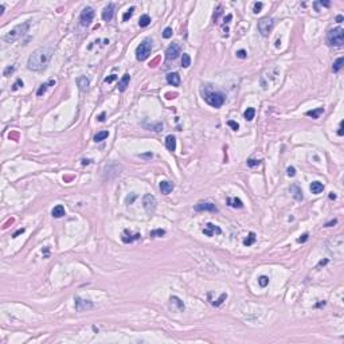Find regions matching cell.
<instances>
[{
    "label": "cell",
    "mask_w": 344,
    "mask_h": 344,
    "mask_svg": "<svg viewBox=\"0 0 344 344\" xmlns=\"http://www.w3.org/2000/svg\"><path fill=\"white\" fill-rule=\"evenodd\" d=\"M51 85H55V79H50L49 82H46V83H42V85L39 86V89H38V92H36V96H39V97H42L43 94L46 93V90L49 89L50 86Z\"/></svg>",
    "instance_id": "obj_19"
},
{
    "label": "cell",
    "mask_w": 344,
    "mask_h": 344,
    "mask_svg": "<svg viewBox=\"0 0 344 344\" xmlns=\"http://www.w3.org/2000/svg\"><path fill=\"white\" fill-rule=\"evenodd\" d=\"M261 164V160H255V159H249L248 160V165L249 167H257V165Z\"/></svg>",
    "instance_id": "obj_40"
},
{
    "label": "cell",
    "mask_w": 344,
    "mask_h": 344,
    "mask_svg": "<svg viewBox=\"0 0 344 344\" xmlns=\"http://www.w3.org/2000/svg\"><path fill=\"white\" fill-rule=\"evenodd\" d=\"M343 20H344L343 15H337V16H336V22H337V23H342Z\"/></svg>",
    "instance_id": "obj_51"
},
{
    "label": "cell",
    "mask_w": 344,
    "mask_h": 344,
    "mask_svg": "<svg viewBox=\"0 0 344 344\" xmlns=\"http://www.w3.org/2000/svg\"><path fill=\"white\" fill-rule=\"evenodd\" d=\"M24 231H26V229H23V227H22V229H19V230H18V231H15V233H14V234H12V238H16V237H18V235H19V234H23V233H24Z\"/></svg>",
    "instance_id": "obj_48"
},
{
    "label": "cell",
    "mask_w": 344,
    "mask_h": 344,
    "mask_svg": "<svg viewBox=\"0 0 344 344\" xmlns=\"http://www.w3.org/2000/svg\"><path fill=\"white\" fill-rule=\"evenodd\" d=\"M156 204H157V202H156V198L152 195V194H147V195H144L143 206H144V208H145V211L148 212V214H153V212H155Z\"/></svg>",
    "instance_id": "obj_8"
},
{
    "label": "cell",
    "mask_w": 344,
    "mask_h": 344,
    "mask_svg": "<svg viewBox=\"0 0 344 344\" xmlns=\"http://www.w3.org/2000/svg\"><path fill=\"white\" fill-rule=\"evenodd\" d=\"M280 43H281L280 40H277V42H276V47H280Z\"/></svg>",
    "instance_id": "obj_60"
},
{
    "label": "cell",
    "mask_w": 344,
    "mask_h": 344,
    "mask_svg": "<svg viewBox=\"0 0 344 344\" xmlns=\"http://www.w3.org/2000/svg\"><path fill=\"white\" fill-rule=\"evenodd\" d=\"M274 27V18H264L258 22V31L262 36H269V34L271 32Z\"/></svg>",
    "instance_id": "obj_6"
},
{
    "label": "cell",
    "mask_w": 344,
    "mask_h": 344,
    "mask_svg": "<svg viewBox=\"0 0 344 344\" xmlns=\"http://www.w3.org/2000/svg\"><path fill=\"white\" fill-rule=\"evenodd\" d=\"M176 94H171V93H167V98H175Z\"/></svg>",
    "instance_id": "obj_56"
},
{
    "label": "cell",
    "mask_w": 344,
    "mask_h": 344,
    "mask_svg": "<svg viewBox=\"0 0 344 344\" xmlns=\"http://www.w3.org/2000/svg\"><path fill=\"white\" fill-rule=\"evenodd\" d=\"M51 215L54 218H62L65 215V207L62 204H58V206H55L54 208L51 210Z\"/></svg>",
    "instance_id": "obj_22"
},
{
    "label": "cell",
    "mask_w": 344,
    "mask_h": 344,
    "mask_svg": "<svg viewBox=\"0 0 344 344\" xmlns=\"http://www.w3.org/2000/svg\"><path fill=\"white\" fill-rule=\"evenodd\" d=\"M321 113H324V108H317V109H313V110H308L305 114L308 116V117H312L316 120V118L320 117Z\"/></svg>",
    "instance_id": "obj_24"
},
{
    "label": "cell",
    "mask_w": 344,
    "mask_h": 344,
    "mask_svg": "<svg viewBox=\"0 0 344 344\" xmlns=\"http://www.w3.org/2000/svg\"><path fill=\"white\" fill-rule=\"evenodd\" d=\"M29 27H30L29 22H24V23H22V24H18L16 27H14V29L10 30L7 34H5L3 39H4L7 43H14L15 40H18L19 38H22V36L27 32Z\"/></svg>",
    "instance_id": "obj_3"
},
{
    "label": "cell",
    "mask_w": 344,
    "mask_h": 344,
    "mask_svg": "<svg viewBox=\"0 0 344 344\" xmlns=\"http://www.w3.org/2000/svg\"><path fill=\"white\" fill-rule=\"evenodd\" d=\"M116 79H117V76H116V74H112V76H109V77L105 78L104 82L105 83H110V82H113V81H116Z\"/></svg>",
    "instance_id": "obj_42"
},
{
    "label": "cell",
    "mask_w": 344,
    "mask_h": 344,
    "mask_svg": "<svg viewBox=\"0 0 344 344\" xmlns=\"http://www.w3.org/2000/svg\"><path fill=\"white\" fill-rule=\"evenodd\" d=\"M327 262H328V259H324V261H321V262H320V264H319V265H325V264H327Z\"/></svg>",
    "instance_id": "obj_59"
},
{
    "label": "cell",
    "mask_w": 344,
    "mask_h": 344,
    "mask_svg": "<svg viewBox=\"0 0 344 344\" xmlns=\"http://www.w3.org/2000/svg\"><path fill=\"white\" fill-rule=\"evenodd\" d=\"M202 94H203V99L210 106H212V108H221L224 104V99H226V97H224V94L222 92L208 90L207 86H206V90L202 89Z\"/></svg>",
    "instance_id": "obj_2"
},
{
    "label": "cell",
    "mask_w": 344,
    "mask_h": 344,
    "mask_svg": "<svg viewBox=\"0 0 344 344\" xmlns=\"http://www.w3.org/2000/svg\"><path fill=\"white\" fill-rule=\"evenodd\" d=\"M151 24V18H149V15H141L139 19V26L140 27H147Z\"/></svg>",
    "instance_id": "obj_25"
},
{
    "label": "cell",
    "mask_w": 344,
    "mask_h": 344,
    "mask_svg": "<svg viewBox=\"0 0 344 344\" xmlns=\"http://www.w3.org/2000/svg\"><path fill=\"white\" fill-rule=\"evenodd\" d=\"M231 19H233V15H230V14H229L226 18H224V23H229V22H230Z\"/></svg>",
    "instance_id": "obj_52"
},
{
    "label": "cell",
    "mask_w": 344,
    "mask_h": 344,
    "mask_svg": "<svg viewBox=\"0 0 344 344\" xmlns=\"http://www.w3.org/2000/svg\"><path fill=\"white\" fill-rule=\"evenodd\" d=\"M290 192L293 194V196H295L296 201L301 202L302 199H304V196H302V191H301V188H300V187L297 186V184H292V186H290Z\"/></svg>",
    "instance_id": "obj_17"
},
{
    "label": "cell",
    "mask_w": 344,
    "mask_h": 344,
    "mask_svg": "<svg viewBox=\"0 0 344 344\" xmlns=\"http://www.w3.org/2000/svg\"><path fill=\"white\" fill-rule=\"evenodd\" d=\"M227 204L233 208H242L243 207V203L239 198H229L227 199Z\"/></svg>",
    "instance_id": "obj_23"
},
{
    "label": "cell",
    "mask_w": 344,
    "mask_h": 344,
    "mask_svg": "<svg viewBox=\"0 0 344 344\" xmlns=\"http://www.w3.org/2000/svg\"><path fill=\"white\" fill-rule=\"evenodd\" d=\"M337 134H339V136H343V123H340V125H339V130H337Z\"/></svg>",
    "instance_id": "obj_50"
},
{
    "label": "cell",
    "mask_w": 344,
    "mask_h": 344,
    "mask_svg": "<svg viewBox=\"0 0 344 344\" xmlns=\"http://www.w3.org/2000/svg\"><path fill=\"white\" fill-rule=\"evenodd\" d=\"M52 52H54V47L52 46H43V47L36 49L30 55L29 61H27L29 70L36 71V73H40V71L46 70L49 66L50 59L52 57Z\"/></svg>",
    "instance_id": "obj_1"
},
{
    "label": "cell",
    "mask_w": 344,
    "mask_h": 344,
    "mask_svg": "<svg viewBox=\"0 0 344 344\" xmlns=\"http://www.w3.org/2000/svg\"><path fill=\"white\" fill-rule=\"evenodd\" d=\"M160 191L161 194H164V195H168L172 190H174V184H172L171 182H160Z\"/></svg>",
    "instance_id": "obj_20"
},
{
    "label": "cell",
    "mask_w": 344,
    "mask_h": 344,
    "mask_svg": "<svg viewBox=\"0 0 344 344\" xmlns=\"http://www.w3.org/2000/svg\"><path fill=\"white\" fill-rule=\"evenodd\" d=\"M309 188H311L312 194H320L324 191V184L321 182H312Z\"/></svg>",
    "instance_id": "obj_21"
},
{
    "label": "cell",
    "mask_w": 344,
    "mask_h": 344,
    "mask_svg": "<svg viewBox=\"0 0 344 344\" xmlns=\"http://www.w3.org/2000/svg\"><path fill=\"white\" fill-rule=\"evenodd\" d=\"M140 156H141V157H152L153 155L152 153H144V155H140Z\"/></svg>",
    "instance_id": "obj_54"
},
{
    "label": "cell",
    "mask_w": 344,
    "mask_h": 344,
    "mask_svg": "<svg viewBox=\"0 0 344 344\" xmlns=\"http://www.w3.org/2000/svg\"><path fill=\"white\" fill-rule=\"evenodd\" d=\"M227 125H229V126H230L233 130H238V129H239V124H238V123H235L234 120L227 121Z\"/></svg>",
    "instance_id": "obj_39"
},
{
    "label": "cell",
    "mask_w": 344,
    "mask_h": 344,
    "mask_svg": "<svg viewBox=\"0 0 344 344\" xmlns=\"http://www.w3.org/2000/svg\"><path fill=\"white\" fill-rule=\"evenodd\" d=\"M129 82H130V76L129 74H124L123 78L120 79V82H118V90L120 92H125L126 87L129 86Z\"/></svg>",
    "instance_id": "obj_16"
},
{
    "label": "cell",
    "mask_w": 344,
    "mask_h": 344,
    "mask_svg": "<svg viewBox=\"0 0 344 344\" xmlns=\"http://www.w3.org/2000/svg\"><path fill=\"white\" fill-rule=\"evenodd\" d=\"M4 12V4H0V15H3Z\"/></svg>",
    "instance_id": "obj_55"
},
{
    "label": "cell",
    "mask_w": 344,
    "mask_h": 344,
    "mask_svg": "<svg viewBox=\"0 0 344 344\" xmlns=\"http://www.w3.org/2000/svg\"><path fill=\"white\" fill-rule=\"evenodd\" d=\"M108 136H109V132H108V130H102V132H98V133H97L93 140H94L96 143H101L102 140H105Z\"/></svg>",
    "instance_id": "obj_27"
},
{
    "label": "cell",
    "mask_w": 344,
    "mask_h": 344,
    "mask_svg": "<svg viewBox=\"0 0 344 344\" xmlns=\"http://www.w3.org/2000/svg\"><path fill=\"white\" fill-rule=\"evenodd\" d=\"M165 147H167V149L171 152H174L175 149H176V139H175L172 134L165 137Z\"/></svg>",
    "instance_id": "obj_18"
},
{
    "label": "cell",
    "mask_w": 344,
    "mask_h": 344,
    "mask_svg": "<svg viewBox=\"0 0 344 344\" xmlns=\"http://www.w3.org/2000/svg\"><path fill=\"white\" fill-rule=\"evenodd\" d=\"M133 12H134V7H130L126 12H124V15H123V22H128V20H129L130 18H132Z\"/></svg>",
    "instance_id": "obj_34"
},
{
    "label": "cell",
    "mask_w": 344,
    "mask_h": 344,
    "mask_svg": "<svg viewBox=\"0 0 344 344\" xmlns=\"http://www.w3.org/2000/svg\"><path fill=\"white\" fill-rule=\"evenodd\" d=\"M237 57L241 58V59H245L248 57V52H246V50H238V51H237Z\"/></svg>",
    "instance_id": "obj_41"
},
{
    "label": "cell",
    "mask_w": 344,
    "mask_h": 344,
    "mask_svg": "<svg viewBox=\"0 0 344 344\" xmlns=\"http://www.w3.org/2000/svg\"><path fill=\"white\" fill-rule=\"evenodd\" d=\"M286 172H288V176H295V175H296L295 167H289V168L286 170Z\"/></svg>",
    "instance_id": "obj_46"
},
{
    "label": "cell",
    "mask_w": 344,
    "mask_h": 344,
    "mask_svg": "<svg viewBox=\"0 0 344 344\" xmlns=\"http://www.w3.org/2000/svg\"><path fill=\"white\" fill-rule=\"evenodd\" d=\"M317 5H323V7H329L331 3H329V2H316V3H315V7H317Z\"/></svg>",
    "instance_id": "obj_45"
},
{
    "label": "cell",
    "mask_w": 344,
    "mask_h": 344,
    "mask_svg": "<svg viewBox=\"0 0 344 344\" xmlns=\"http://www.w3.org/2000/svg\"><path fill=\"white\" fill-rule=\"evenodd\" d=\"M327 43L328 46H333V47H342L344 43V30L342 27H336V29L331 30L327 35Z\"/></svg>",
    "instance_id": "obj_4"
},
{
    "label": "cell",
    "mask_w": 344,
    "mask_h": 344,
    "mask_svg": "<svg viewBox=\"0 0 344 344\" xmlns=\"http://www.w3.org/2000/svg\"><path fill=\"white\" fill-rule=\"evenodd\" d=\"M171 301L174 302V304H176V305H177V308H179V311H184V308H186V306H184L183 301H182V300L179 298V297H176V296H172V297H171Z\"/></svg>",
    "instance_id": "obj_30"
},
{
    "label": "cell",
    "mask_w": 344,
    "mask_h": 344,
    "mask_svg": "<svg viewBox=\"0 0 344 344\" xmlns=\"http://www.w3.org/2000/svg\"><path fill=\"white\" fill-rule=\"evenodd\" d=\"M93 18H94V10L92 7H85L82 11H81L79 15V23L82 27H87L92 24Z\"/></svg>",
    "instance_id": "obj_7"
},
{
    "label": "cell",
    "mask_w": 344,
    "mask_h": 344,
    "mask_svg": "<svg viewBox=\"0 0 344 344\" xmlns=\"http://www.w3.org/2000/svg\"><path fill=\"white\" fill-rule=\"evenodd\" d=\"M262 7H264V4H262L261 2H255L254 3V8H253V12H254V14H259L261 10H262Z\"/></svg>",
    "instance_id": "obj_38"
},
{
    "label": "cell",
    "mask_w": 344,
    "mask_h": 344,
    "mask_svg": "<svg viewBox=\"0 0 344 344\" xmlns=\"http://www.w3.org/2000/svg\"><path fill=\"white\" fill-rule=\"evenodd\" d=\"M172 34H174L172 29H171V27H167V29H164V31H163V38H165V39L171 38Z\"/></svg>",
    "instance_id": "obj_37"
},
{
    "label": "cell",
    "mask_w": 344,
    "mask_h": 344,
    "mask_svg": "<svg viewBox=\"0 0 344 344\" xmlns=\"http://www.w3.org/2000/svg\"><path fill=\"white\" fill-rule=\"evenodd\" d=\"M77 85H78V87H79L81 92H86V90L89 89L90 81H89V78H87L86 76H81V77L77 78Z\"/></svg>",
    "instance_id": "obj_14"
},
{
    "label": "cell",
    "mask_w": 344,
    "mask_h": 344,
    "mask_svg": "<svg viewBox=\"0 0 344 344\" xmlns=\"http://www.w3.org/2000/svg\"><path fill=\"white\" fill-rule=\"evenodd\" d=\"M343 63H344V58H343V57L337 58L336 61H335L333 66H332V70L335 71V73H337V71H340V69L343 67Z\"/></svg>",
    "instance_id": "obj_28"
},
{
    "label": "cell",
    "mask_w": 344,
    "mask_h": 344,
    "mask_svg": "<svg viewBox=\"0 0 344 344\" xmlns=\"http://www.w3.org/2000/svg\"><path fill=\"white\" fill-rule=\"evenodd\" d=\"M226 298H227V295H226V293H222L219 298H218L217 301H212L211 304H212V305H215V306H219V305H221L222 302H223V301H224V300H226Z\"/></svg>",
    "instance_id": "obj_36"
},
{
    "label": "cell",
    "mask_w": 344,
    "mask_h": 344,
    "mask_svg": "<svg viewBox=\"0 0 344 344\" xmlns=\"http://www.w3.org/2000/svg\"><path fill=\"white\" fill-rule=\"evenodd\" d=\"M22 86H23V81H22V79H18L16 82L14 83V87H12V90H18V89H19V87H22Z\"/></svg>",
    "instance_id": "obj_43"
},
{
    "label": "cell",
    "mask_w": 344,
    "mask_h": 344,
    "mask_svg": "<svg viewBox=\"0 0 344 344\" xmlns=\"http://www.w3.org/2000/svg\"><path fill=\"white\" fill-rule=\"evenodd\" d=\"M164 234H165V230L156 229V230H152L151 233H149V237H152V238H157V237H163Z\"/></svg>",
    "instance_id": "obj_33"
},
{
    "label": "cell",
    "mask_w": 344,
    "mask_h": 344,
    "mask_svg": "<svg viewBox=\"0 0 344 344\" xmlns=\"http://www.w3.org/2000/svg\"><path fill=\"white\" fill-rule=\"evenodd\" d=\"M14 70H15V67H14V66H8V67L4 70V76H5V77H8V74L12 73Z\"/></svg>",
    "instance_id": "obj_47"
},
{
    "label": "cell",
    "mask_w": 344,
    "mask_h": 344,
    "mask_svg": "<svg viewBox=\"0 0 344 344\" xmlns=\"http://www.w3.org/2000/svg\"><path fill=\"white\" fill-rule=\"evenodd\" d=\"M89 163H90V160H86V159H83V160H82V164H83V165L89 164Z\"/></svg>",
    "instance_id": "obj_57"
},
{
    "label": "cell",
    "mask_w": 344,
    "mask_h": 344,
    "mask_svg": "<svg viewBox=\"0 0 344 344\" xmlns=\"http://www.w3.org/2000/svg\"><path fill=\"white\" fill-rule=\"evenodd\" d=\"M140 237H141L140 234H134V235H129V237H126V235L124 234V235L121 237V239H123V242H124V243H132L133 241L140 239Z\"/></svg>",
    "instance_id": "obj_29"
},
{
    "label": "cell",
    "mask_w": 344,
    "mask_h": 344,
    "mask_svg": "<svg viewBox=\"0 0 344 344\" xmlns=\"http://www.w3.org/2000/svg\"><path fill=\"white\" fill-rule=\"evenodd\" d=\"M336 223H337V219H333V221L328 222V223H325V227H332V226H335Z\"/></svg>",
    "instance_id": "obj_49"
},
{
    "label": "cell",
    "mask_w": 344,
    "mask_h": 344,
    "mask_svg": "<svg viewBox=\"0 0 344 344\" xmlns=\"http://www.w3.org/2000/svg\"><path fill=\"white\" fill-rule=\"evenodd\" d=\"M194 210L199 211V212H202V211L218 212V207L214 204V203H211V202H201V203H198V204H195Z\"/></svg>",
    "instance_id": "obj_10"
},
{
    "label": "cell",
    "mask_w": 344,
    "mask_h": 344,
    "mask_svg": "<svg viewBox=\"0 0 344 344\" xmlns=\"http://www.w3.org/2000/svg\"><path fill=\"white\" fill-rule=\"evenodd\" d=\"M190 65H191V58H190L188 54H186V52H183V57H182V66L183 67H190Z\"/></svg>",
    "instance_id": "obj_31"
},
{
    "label": "cell",
    "mask_w": 344,
    "mask_h": 344,
    "mask_svg": "<svg viewBox=\"0 0 344 344\" xmlns=\"http://www.w3.org/2000/svg\"><path fill=\"white\" fill-rule=\"evenodd\" d=\"M258 284H259V286H261V288L268 286V284H269V277H268V276H261V277L258 278Z\"/></svg>",
    "instance_id": "obj_35"
},
{
    "label": "cell",
    "mask_w": 344,
    "mask_h": 344,
    "mask_svg": "<svg viewBox=\"0 0 344 344\" xmlns=\"http://www.w3.org/2000/svg\"><path fill=\"white\" fill-rule=\"evenodd\" d=\"M93 308V302L89 301V300H83L77 297L76 298V309L77 311H86V309H92Z\"/></svg>",
    "instance_id": "obj_11"
},
{
    "label": "cell",
    "mask_w": 344,
    "mask_h": 344,
    "mask_svg": "<svg viewBox=\"0 0 344 344\" xmlns=\"http://www.w3.org/2000/svg\"><path fill=\"white\" fill-rule=\"evenodd\" d=\"M254 242H255V234H254V233H250L248 238L243 241V245H245V246H251Z\"/></svg>",
    "instance_id": "obj_32"
},
{
    "label": "cell",
    "mask_w": 344,
    "mask_h": 344,
    "mask_svg": "<svg viewBox=\"0 0 344 344\" xmlns=\"http://www.w3.org/2000/svg\"><path fill=\"white\" fill-rule=\"evenodd\" d=\"M113 14H114V4H113V3H109L104 10H102V19H104L105 22L112 20Z\"/></svg>",
    "instance_id": "obj_13"
},
{
    "label": "cell",
    "mask_w": 344,
    "mask_h": 344,
    "mask_svg": "<svg viewBox=\"0 0 344 344\" xmlns=\"http://www.w3.org/2000/svg\"><path fill=\"white\" fill-rule=\"evenodd\" d=\"M329 198H331V199H336V195H335L333 192H331V194H329Z\"/></svg>",
    "instance_id": "obj_58"
},
{
    "label": "cell",
    "mask_w": 344,
    "mask_h": 344,
    "mask_svg": "<svg viewBox=\"0 0 344 344\" xmlns=\"http://www.w3.org/2000/svg\"><path fill=\"white\" fill-rule=\"evenodd\" d=\"M202 231H203V234L207 235V237H212L214 234H222V230L218 226L212 224V223H207V224H206V227Z\"/></svg>",
    "instance_id": "obj_12"
},
{
    "label": "cell",
    "mask_w": 344,
    "mask_h": 344,
    "mask_svg": "<svg viewBox=\"0 0 344 344\" xmlns=\"http://www.w3.org/2000/svg\"><path fill=\"white\" fill-rule=\"evenodd\" d=\"M98 121H101V123H102V121H105V113H101L98 116Z\"/></svg>",
    "instance_id": "obj_53"
},
{
    "label": "cell",
    "mask_w": 344,
    "mask_h": 344,
    "mask_svg": "<svg viewBox=\"0 0 344 344\" xmlns=\"http://www.w3.org/2000/svg\"><path fill=\"white\" fill-rule=\"evenodd\" d=\"M308 237H309V235H308V233H305V234H302V235H301V237H300V238H298V239H297V242H298V243H304V242H305V241H308Z\"/></svg>",
    "instance_id": "obj_44"
},
{
    "label": "cell",
    "mask_w": 344,
    "mask_h": 344,
    "mask_svg": "<svg viewBox=\"0 0 344 344\" xmlns=\"http://www.w3.org/2000/svg\"><path fill=\"white\" fill-rule=\"evenodd\" d=\"M179 54H180V46L177 45L176 42L171 43V45L168 46V49L165 50V58H167L168 61H174V59H176L177 57H179Z\"/></svg>",
    "instance_id": "obj_9"
},
{
    "label": "cell",
    "mask_w": 344,
    "mask_h": 344,
    "mask_svg": "<svg viewBox=\"0 0 344 344\" xmlns=\"http://www.w3.org/2000/svg\"><path fill=\"white\" fill-rule=\"evenodd\" d=\"M254 114H255V109L254 108H248L243 113V117H245L246 121H251L254 118Z\"/></svg>",
    "instance_id": "obj_26"
},
{
    "label": "cell",
    "mask_w": 344,
    "mask_h": 344,
    "mask_svg": "<svg viewBox=\"0 0 344 344\" xmlns=\"http://www.w3.org/2000/svg\"><path fill=\"white\" fill-rule=\"evenodd\" d=\"M165 79H167V82L170 83V85H172V86H179V85H180V76H179L177 73H170V74H167Z\"/></svg>",
    "instance_id": "obj_15"
},
{
    "label": "cell",
    "mask_w": 344,
    "mask_h": 344,
    "mask_svg": "<svg viewBox=\"0 0 344 344\" xmlns=\"http://www.w3.org/2000/svg\"><path fill=\"white\" fill-rule=\"evenodd\" d=\"M151 51H152V39L147 38V39H144L136 49L137 61H145V59L151 55Z\"/></svg>",
    "instance_id": "obj_5"
}]
</instances>
